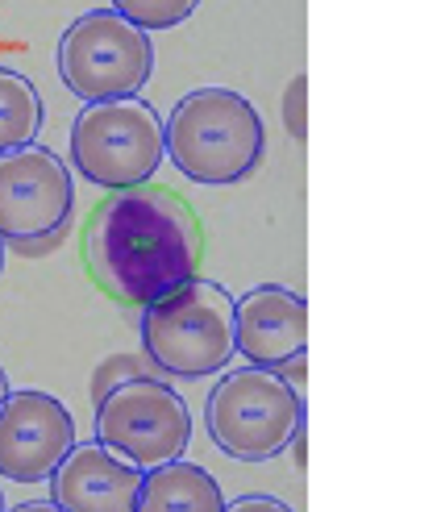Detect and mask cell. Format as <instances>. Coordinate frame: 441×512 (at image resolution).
Masks as SVG:
<instances>
[{"label": "cell", "mask_w": 441, "mask_h": 512, "mask_svg": "<svg viewBox=\"0 0 441 512\" xmlns=\"http://www.w3.org/2000/svg\"><path fill=\"white\" fill-rule=\"evenodd\" d=\"M200 221L171 188L134 184L96 204L84 234L88 275L121 304H154L200 271Z\"/></svg>", "instance_id": "6da1fadb"}, {"label": "cell", "mask_w": 441, "mask_h": 512, "mask_svg": "<svg viewBox=\"0 0 441 512\" xmlns=\"http://www.w3.org/2000/svg\"><path fill=\"white\" fill-rule=\"evenodd\" d=\"M167 159L192 184L221 188L246 179L267 150V125L233 88H196L163 121Z\"/></svg>", "instance_id": "7a4b0ae2"}, {"label": "cell", "mask_w": 441, "mask_h": 512, "mask_svg": "<svg viewBox=\"0 0 441 512\" xmlns=\"http://www.w3.org/2000/svg\"><path fill=\"white\" fill-rule=\"evenodd\" d=\"M138 334L150 363L167 375H221L238 354L233 346V296L213 279H188L175 292L146 304Z\"/></svg>", "instance_id": "3957f363"}, {"label": "cell", "mask_w": 441, "mask_h": 512, "mask_svg": "<svg viewBox=\"0 0 441 512\" xmlns=\"http://www.w3.org/2000/svg\"><path fill=\"white\" fill-rule=\"evenodd\" d=\"M204 421L221 454L238 463H267L288 450L292 433L304 425V392L292 388L288 375L246 363L221 375L204 404Z\"/></svg>", "instance_id": "277c9868"}, {"label": "cell", "mask_w": 441, "mask_h": 512, "mask_svg": "<svg viewBox=\"0 0 441 512\" xmlns=\"http://www.w3.org/2000/svg\"><path fill=\"white\" fill-rule=\"evenodd\" d=\"M167 159L163 117L142 96L92 100L71 121V163L96 188H134Z\"/></svg>", "instance_id": "5b68a950"}, {"label": "cell", "mask_w": 441, "mask_h": 512, "mask_svg": "<svg viewBox=\"0 0 441 512\" xmlns=\"http://www.w3.org/2000/svg\"><path fill=\"white\" fill-rule=\"evenodd\" d=\"M59 75L84 105L138 96L154 75V42L117 9H88L59 38Z\"/></svg>", "instance_id": "8992f818"}, {"label": "cell", "mask_w": 441, "mask_h": 512, "mask_svg": "<svg viewBox=\"0 0 441 512\" xmlns=\"http://www.w3.org/2000/svg\"><path fill=\"white\" fill-rule=\"evenodd\" d=\"M96 442L125 463L154 471L184 458L192 442V413L171 383L138 375L96 400Z\"/></svg>", "instance_id": "52a82bcc"}, {"label": "cell", "mask_w": 441, "mask_h": 512, "mask_svg": "<svg viewBox=\"0 0 441 512\" xmlns=\"http://www.w3.org/2000/svg\"><path fill=\"white\" fill-rule=\"evenodd\" d=\"M71 204V171L50 146L30 142L0 155V238L5 242L63 234Z\"/></svg>", "instance_id": "ba28073f"}, {"label": "cell", "mask_w": 441, "mask_h": 512, "mask_svg": "<svg viewBox=\"0 0 441 512\" xmlns=\"http://www.w3.org/2000/svg\"><path fill=\"white\" fill-rule=\"evenodd\" d=\"M75 446V421L50 392L25 388L0 404V475L13 483H46Z\"/></svg>", "instance_id": "9c48e42d"}, {"label": "cell", "mask_w": 441, "mask_h": 512, "mask_svg": "<svg viewBox=\"0 0 441 512\" xmlns=\"http://www.w3.org/2000/svg\"><path fill=\"white\" fill-rule=\"evenodd\" d=\"M233 346L250 367L283 371L308 350V300L283 284L233 296Z\"/></svg>", "instance_id": "30bf717a"}, {"label": "cell", "mask_w": 441, "mask_h": 512, "mask_svg": "<svg viewBox=\"0 0 441 512\" xmlns=\"http://www.w3.org/2000/svg\"><path fill=\"white\" fill-rule=\"evenodd\" d=\"M142 475V467L125 463L100 442H75L46 483L63 512H134Z\"/></svg>", "instance_id": "8fae6325"}, {"label": "cell", "mask_w": 441, "mask_h": 512, "mask_svg": "<svg viewBox=\"0 0 441 512\" xmlns=\"http://www.w3.org/2000/svg\"><path fill=\"white\" fill-rule=\"evenodd\" d=\"M221 508H225L221 483L200 463L171 458V463L142 475L134 512H221Z\"/></svg>", "instance_id": "7c38bea8"}, {"label": "cell", "mask_w": 441, "mask_h": 512, "mask_svg": "<svg viewBox=\"0 0 441 512\" xmlns=\"http://www.w3.org/2000/svg\"><path fill=\"white\" fill-rule=\"evenodd\" d=\"M42 96L21 71L0 67V155L30 146L42 134Z\"/></svg>", "instance_id": "4fadbf2b"}, {"label": "cell", "mask_w": 441, "mask_h": 512, "mask_svg": "<svg viewBox=\"0 0 441 512\" xmlns=\"http://www.w3.org/2000/svg\"><path fill=\"white\" fill-rule=\"evenodd\" d=\"M109 5L125 17L134 21L138 30H175V25H184L196 9L200 0H109Z\"/></svg>", "instance_id": "5bb4252c"}, {"label": "cell", "mask_w": 441, "mask_h": 512, "mask_svg": "<svg viewBox=\"0 0 441 512\" xmlns=\"http://www.w3.org/2000/svg\"><path fill=\"white\" fill-rule=\"evenodd\" d=\"M138 375H154V371L142 363L138 354H125V350H121V354H109L105 363L96 367V375H92V400H100L105 392H113L117 383H125V379H138Z\"/></svg>", "instance_id": "9a60e30c"}, {"label": "cell", "mask_w": 441, "mask_h": 512, "mask_svg": "<svg viewBox=\"0 0 441 512\" xmlns=\"http://www.w3.org/2000/svg\"><path fill=\"white\" fill-rule=\"evenodd\" d=\"M283 125H288L292 142L308 138V75H296L283 92Z\"/></svg>", "instance_id": "2e32d148"}, {"label": "cell", "mask_w": 441, "mask_h": 512, "mask_svg": "<svg viewBox=\"0 0 441 512\" xmlns=\"http://www.w3.org/2000/svg\"><path fill=\"white\" fill-rule=\"evenodd\" d=\"M221 512H296L288 500H275V496H238L229 500Z\"/></svg>", "instance_id": "e0dca14e"}, {"label": "cell", "mask_w": 441, "mask_h": 512, "mask_svg": "<svg viewBox=\"0 0 441 512\" xmlns=\"http://www.w3.org/2000/svg\"><path fill=\"white\" fill-rule=\"evenodd\" d=\"M63 234H67V229H63ZM63 234H46V238H30V242H9V246H13L17 254H46V250L59 246Z\"/></svg>", "instance_id": "ac0fdd59"}, {"label": "cell", "mask_w": 441, "mask_h": 512, "mask_svg": "<svg viewBox=\"0 0 441 512\" xmlns=\"http://www.w3.org/2000/svg\"><path fill=\"white\" fill-rule=\"evenodd\" d=\"M308 438H304V425L292 433V442H288V450H292V458H296V467H304L308 463V446H304Z\"/></svg>", "instance_id": "d6986e66"}, {"label": "cell", "mask_w": 441, "mask_h": 512, "mask_svg": "<svg viewBox=\"0 0 441 512\" xmlns=\"http://www.w3.org/2000/svg\"><path fill=\"white\" fill-rule=\"evenodd\" d=\"M5 512H63V508H59L55 500L46 496V500H25V504H17V508H5Z\"/></svg>", "instance_id": "ffe728a7"}, {"label": "cell", "mask_w": 441, "mask_h": 512, "mask_svg": "<svg viewBox=\"0 0 441 512\" xmlns=\"http://www.w3.org/2000/svg\"><path fill=\"white\" fill-rule=\"evenodd\" d=\"M9 392H13V388H9V375H5V367H0V404H5Z\"/></svg>", "instance_id": "44dd1931"}, {"label": "cell", "mask_w": 441, "mask_h": 512, "mask_svg": "<svg viewBox=\"0 0 441 512\" xmlns=\"http://www.w3.org/2000/svg\"><path fill=\"white\" fill-rule=\"evenodd\" d=\"M0 267H5V238H0Z\"/></svg>", "instance_id": "7402d4cb"}, {"label": "cell", "mask_w": 441, "mask_h": 512, "mask_svg": "<svg viewBox=\"0 0 441 512\" xmlns=\"http://www.w3.org/2000/svg\"><path fill=\"white\" fill-rule=\"evenodd\" d=\"M5 508H9V504H5V496H0V512H5Z\"/></svg>", "instance_id": "603a6c76"}]
</instances>
